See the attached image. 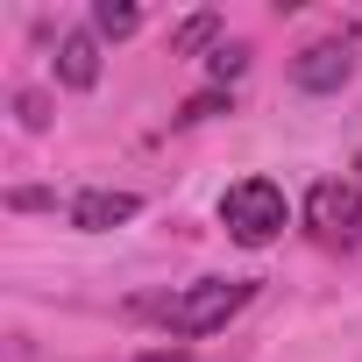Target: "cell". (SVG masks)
<instances>
[{
  "label": "cell",
  "instance_id": "obj_7",
  "mask_svg": "<svg viewBox=\"0 0 362 362\" xmlns=\"http://www.w3.org/2000/svg\"><path fill=\"white\" fill-rule=\"evenodd\" d=\"M142 29V8L135 0H93V36L100 43H121V36H135Z\"/></svg>",
  "mask_w": 362,
  "mask_h": 362
},
{
  "label": "cell",
  "instance_id": "obj_5",
  "mask_svg": "<svg viewBox=\"0 0 362 362\" xmlns=\"http://www.w3.org/2000/svg\"><path fill=\"white\" fill-rule=\"evenodd\" d=\"M135 214H142V199H135V192H114V185H93V192L71 199V228H78V235H107V228H121V221H135Z\"/></svg>",
  "mask_w": 362,
  "mask_h": 362
},
{
  "label": "cell",
  "instance_id": "obj_9",
  "mask_svg": "<svg viewBox=\"0 0 362 362\" xmlns=\"http://www.w3.org/2000/svg\"><path fill=\"white\" fill-rule=\"evenodd\" d=\"M206 71H214V86H235V78L249 71V50H242V43H221V50L206 57Z\"/></svg>",
  "mask_w": 362,
  "mask_h": 362
},
{
  "label": "cell",
  "instance_id": "obj_13",
  "mask_svg": "<svg viewBox=\"0 0 362 362\" xmlns=\"http://www.w3.org/2000/svg\"><path fill=\"white\" fill-rule=\"evenodd\" d=\"M355 170H362V156H355Z\"/></svg>",
  "mask_w": 362,
  "mask_h": 362
},
{
  "label": "cell",
  "instance_id": "obj_12",
  "mask_svg": "<svg viewBox=\"0 0 362 362\" xmlns=\"http://www.w3.org/2000/svg\"><path fill=\"white\" fill-rule=\"evenodd\" d=\"M135 362H192L185 348H149V355H135Z\"/></svg>",
  "mask_w": 362,
  "mask_h": 362
},
{
  "label": "cell",
  "instance_id": "obj_2",
  "mask_svg": "<svg viewBox=\"0 0 362 362\" xmlns=\"http://www.w3.org/2000/svg\"><path fill=\"white\" fill-rule=\"evenodd\" d=\"M284 221H291V199H284L277 177H242V185H228V199H221V228H228L242 249L277 242Z\"/></svg>",
  "mask_w": 362,
  "mask_h": 362
},
{
  "label": "cell",
  "instance_id": "obj_10",
  "mask_svg": "<svg viewBox=\"0 0 362 362\" xmlns=\"http://www.w3.org/2000/svg\"><path fill=\"white\" fill-rule=\"evenodd\" d=\"M214 114H228V93H199V100H185V107H177V121H214Z\"/></svg>",
  "mask_w": 362,
  "mask_h": 362
},
{
  "label": "cell",
  "instance_id": "obj_11",
  "mask_svg": "<svg viewBox=\"0 0 362 362\" xmlns=\"http://www.w3.org/2000/svg\"><path fill=\"white\" fill-rule=\"evenodd\" d=\"M15 107H22V128H50V107H43V93H22Z\"/></svg>",
  "mask_w": 362,
  "mask_h": 362
},
{
  "label": "cell",
  "instance_id": "obj_4",
  "mask_svg": "<svg viewBox=\"0 0 362 362\" xmlns=\"http://www.w3.org/2000/svg\"><path fill=\"white\" fill-rule=\"evenodd\" d=\"M348 78H355V50H348L341 36L305 43V50L291 57V86H298V93H341Z\"/></svg>",
  "mask_w": 362,
  "mask_h": 362
},
{
  "label": "cell",
  "instance_id": "obj_8",
  "mask_svg": "<svg viewBox=\"0 0 362 362\" xmlns=\"http://www.w3.org/2000/svg\"><path fill=\"white\" fill-rule=\"evenodd\" d=\"M214 36H221V15L206 8V15H192V22H177V29H170V57H199V50L214 57V50H221Z\"/></svg>",
  "mask_w": 362,
  "mask_h": 362
},
{
  "label": "cell",
  "instance_id": "obj_3",
  "mask_svg": "<svg viewBox=\"0 0 362 362\" xmlns=\"http://www.w3.org/2000/svg\"><path fill=\"white\" fill-rule=\"evenodd\" d=\"M305 221L334 242H362V185H341V177H320L305 192Z\"/></svg>",
  "mask_w": 362,
  "mask_h": 362
},
{
  "label": "cell",
  "instance_id": "obj_6",
  "mask_svg": "<svg viewBox=\"0 0 362 362\" xmlns=\"http://www.w3.org/2000/svg\"><path fill=\"white\" fill-rule=\"evenodd\" d=\"M57 86H71V93L100 86V36L93 29H64L57 36Z\"/></svg>",
  "mask_w": 362,
  "mask_h": 362
},
{
  "label": "cell",
  "instance_id": "obj_1",
  "mask_svg": "<svg viewBox=\"0 0 362 362\" xmlns=\"http://www.w3.org/2000/svg\"><path fill=\"white\" fill-rule=\"evenodd\" d=\"M249 298H256V277H199V284H185V291H170V298L156 305V320H163V334H177V341H199V334H221Z\"/></svg>",
  "mask_w": 362,
  "mask_h": 362
}]
</instances>
